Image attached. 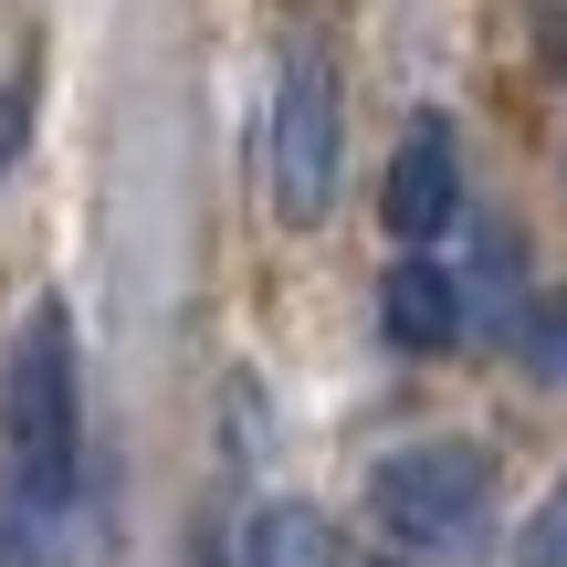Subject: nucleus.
<instances>
[{"label": "nucleus", "instance_id": "nucleus-8", "mask_svg": "<svg viewBox=\"0 0 567 567\" xmlns=\"http://www.w3.org/2000/svg\"><path fill=\"white\" fill-rule=\"evenodd\" d=\"M515 347H526V368H536V379H557V389H567V284H557V295H536V305H526V326H515Z\"/></svg>", "mask_w": 567, "mask_h": 567}, {"label": "nucleus", "instance_id": "nucleus-6", "mask_svg": "<svg viewBox=\"0 0 567 567\" xmlns=\"http://www.w3.org/2000/svg\"><path fill=\"white\" fill-rule=\"evenodd\" d=\"M243 567H347V557H337V526L316 505H264L243 526Z\"/></svg>", "mask_w": 567, "mask_h": 567}, {"label": "nucleus", "instance_id": "nucleus-5", "mask_svg": "<svg viewBox=\"0 0 567 567\" xmlns=\"http://www.w3.org/2000/svg\"><path fill=\"white\" fill-rule=\"evenodd\" d=\"M379 337L400 347V358H442V347L463 337V284L431 264V252L389 264V284H379Z\"/></svg>", "mask_w": 567, "mask_h": 567}, {"label": "nucleus", "instance_id": "nucleus-2", "mask_svg": "<svg viewBox=\"0 0 567 567\" xmlns=\"http://www.w3.org/2000/svg\"><path fill=\"white\" fill-rule=\"evenodd\" d=\"M368 515L410 557H484L494 547V452L473 442H400L368 473Z\"/></svg>", "mask_w": 567, "mask_h": 567}, {"label": "nucleus", "instance_id": "nucleus-9", "mask_svg": "<svg viewBox=\"0 0 567 567\" xmlns=\"http://www.w3.org/2000/svg\"><path fill=\"white\" fill-rule=\"evenodd\" d=\"M515 567H567V484L536 505V526H526V547H515Z\"/></svg>", "mask_w": 567, "mask_h": 567}, {"label": "nucleus", "instance_id": "nucleus-3", "mask_svg": "<svg viewBox=\"0 0 567 567\" xmlns=\"http://www.w3.org/2000/svg\"><path fill=\"white\" fill-rule=\"evenodd\" d=\"M264 168H274V210L295 231H316L337 210L347 179V105H337V63H326L316 32L284 42L274 63V116H264Z\"/></svg>", "mask_w": 567, "mask_h": 567}, {"label": "nucleus", "instance_id": "nucleus-7", "mask_svg": "<svg viewBox=\"0 0 567 567\" xmlns=\"http://www.w3.org/2000/svg\"><path fill=\"white\" fill-rule=\"evenodd\" d=\"M32 116H42V63L21 53L11 74H0V179L21 168V147H32Z\"/></svg>", "mask_w": 567, "mask_h": 567}, {"label": "nucleus", "instance_id": "nucleus-4", "mask_svg": "<svg viewBox=\"0 0 567 567\" xmlns=\"http://www.w3.org/2000/svg\"><path fill=\"white\" fill-rule=\"evenodd\" d=\"M379 221H389V243H410V252H431L452 221H463V158H452V116H410L400 158H389V179H379Z\"/></svg>", "mask_w": 567, "mask_h": 567}, {"label": "nucleus", "instance_id": "nucleus-1", "mask_svg": "<svg viewBox=\"0 0 567 567\" xmlns=\"http://www.w3.org/2000/svg\"><path fill=\"white\" fill-rule=\"evenodd\" d=\"M84 557V368L74 316L42 295L0 358V567Z\"/></svg>", "mask_w": 567, "mask_h": 567}]
</instances>
